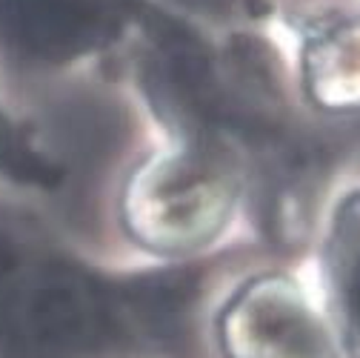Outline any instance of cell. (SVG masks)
<instances>
[{
	"instance_id": "obj_1",
	"label": "cell",
	"mask_w": 360,
	"mask_h": 358,
	"mask_svg": "<svg viewBox=\"0 0 360 358\" xmlns=\"http://www.w3.org/2000/svg\"><path fill=\"white\" fill-rule=\"evenodd\" d=\"M112 335V290L0 221V350L9 358H83Z\"/></svg>"
},
{
	"instance_id": "obj_2",
	"label": "cell",
	"mask_w": 360,
	"mask_h": 358,
	"mask_svg": "<svg viewBox=\"0 0 360 358\" xmlns=\"http://www.w3.org/2000/svg\"><path fill=\"white\" fill-rule=\"evenodd\" d=\"M240 190L235 155L220 141H180L129 175L120 215L129 235L158 255L212 244L232 221Z\"/></svg>"
},
{
	"instance_id": "obj_3",
	"label": "cell",
	"mask_w": 360,
	"mask_h": 358,
	"mask_svg": "<svg viewBox=\"0 0 360 358\" xmlns=\"http://www.w3.org/2000/svg\"><path fill=\"white\" fill-rule=\"evenodd\" d=\"M226 358H335V344L303 290L286 276H257L223 307Z\"/></svg>"
},
{
	"instance_id": "obj_4",
	"label": "cell",
	"mask_w": 360,
	"mask_h": 358,
	"mask_svg": "<svg viewBox=\"0 0 360 358\" xmlns=\"http://www.w3.org/2000/svg\"><path fill=\"white\" fill-rule=\"evenodd\" d=\"M117 0H0V49L26 63H72L126 29Z\"/></svg>"
},
{
	"instance_id": "obj_5",
	"label": "cell",
	"mask_w": 360,
	"mask_h": 358,
	"mask_svg": "<svg viewBox=\"0 0 360 358\" xmlns=\"http://www.w3.org/2000/svg\"><path fill=\"white\" fill-rule=\"evenodd\" d=\"M109 290L115 335L123 333L149 344H169L186 327L198 298V278L192 270H163Z\"/></svg>"
},
{
	"instance_id": "obj_6",
	"label": "cell",
	"mask_w": 360,
	"mask_h": 358,
	"mask_svg": "<svg viewBox=\"0 0 360 358\" xmlns=\"http://www.w3.org/2000/svg\"><path fill=\"white\" fill-rule=\"evenodd\" d=\"M303 86L309 101L323 112H352L360 101L357 26L349 20L323 23L306 37Z\"/></svg>"
},
{
	"instance_id": "obj_7",
	"label": "cell",
	"mask_w": 360,
	"mask_h": 358,
	"mask_svg": "<svg viewBox=\"0 0 360 358\" xmlns=\"http://www.w3.org/2000/svg\"><path fill=\"white\" fill-rule=\"evenodd\" d=\"M360 223H357V195H349L332 223L326 241V276L332 304L338 309L340 333L349 355H357V330H360Z\"/></svg>"
},
{
	"instance_id": "obj_8",
	"label": "cell",
	"mask_w": 360,
	"mask_h": 358,
	"mask_svg": "<svg viewBox=\"0 0 360 358\" xmlns=\"http://www.w3.org/2000/svg\"><path fill=\"white\" fill-rule=\"evenodd\" d=\"M0 172L40 187H52L58 181V169L20 138V132L9 123L4 112H0Z\"/></svg>"
}]
</instances>
